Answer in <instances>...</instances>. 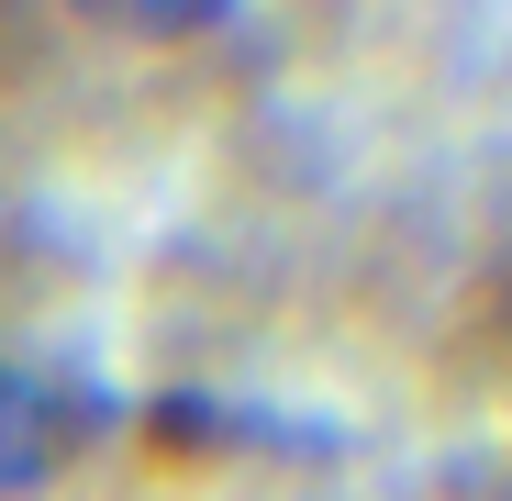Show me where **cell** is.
<instances>
[{"label":"cell","mask_w":512,"mask_h":501,"mask_svg":"<svg viewBox=\"0 0 512 501\" xmlns=\"http://www.w3.org/2000/svg\"><path fill=\"white\" fill-rule=\"evenodd\" d=\"M101 435H112V401L101 390L0 368V490H45L56 468H78Z\"/></svg>","instance_id":"cell-1"},{"label":"cell","mask_w":512,"mask_h":501,"mask_svg":"<svg viewBox=\"0 0 512 501\" xmlns=\"http://www.w3.org/2000/svg\"><path fill=\"white\" fill-rule=\"evenodd\" d=\"M101 23H123V34H201V23H223L234 0H90Z\"/></svg>","instance_id":"cell-2"}]
</instances>
